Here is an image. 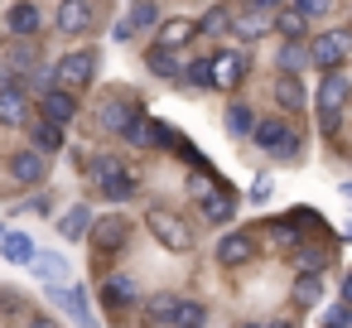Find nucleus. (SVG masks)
<instances>
[{"instance_id":"f8f14e48","label":"nucleus","mask_w":352,"mask_h":328,"mask_svg":"<svg viewBox=\"0 0 352 328\" xmlns=\"http://www.w3.org/2000/svg\"><path fill=\"white\" fill-rule=\"evenodd\" d=\"M44 116L49 121H73L78 116V102H73V87H54V92H44Z\"/></svg>"},{"instance_id":"ddd939ff","label":"nucleus","mask_w":352,"mask_h":328,"mask_svg":"<svg viewBox=\"0 0 352 328\" xmlns=\"http://www.w3.org/2000/svg\"><path fill=\"white\" fill-rule=\"evenodd\" d=\"M10 174H15L20 184H44V155H39V150H20V155L10 160Z\"/></svg>"},{"instance_id":"a211bd4d","label":"nucleus","mask_w":352,"mask_h":328,"mask_svg":"<svg viewBox=\"0 0 352 328\" xmlns=\"http://www.w3.org/2000/svg\"><path fill=\"white\" fill-rule=\"evenodd\" d=\"M275 102L289 107V111H304V87H299L294 73H280V78H275Z\"/></svg>"},{"instance_id":"cd10ccee","label":"nucleus","mask_w":352,"mask_h":328,"mask_svg":"<svg viewBox=\"0 0 352 328\" xmlns=\"http://www.w3.org/2000/svg\"><path fill=\"white\" fill-rule=\"evenodd\" d=\"M54 299H58V309H63V314H73V318H87V299H82V289H68V285H63Z\"/></svg>"},{"instance_id":"412c9836","label":"nucleus","mask_w":352,"mask_h":328,"mask_svg":"<svg viewBox=\"0 0 352 328\" xmlns=\"http://www.w3.org/2000/svg\"><path fill=\"white\" fill-rule=\"evenodd\" d=\"M30 135H34V150H39V155H49V150H58V145H63V126H58V121H49V116H44V121H34V131H30Z\"/></svg>"},{"instance_id":"f257e3e1","label":"nucleus","mask_w":352,"mask_h":328,"mask_svg":"<svg viewBox=\"0 0 352 328\" xmlns=\"http://www.w3.org/2000/svg\"><path fill=\"white\" fill-rule=\"evenodd\" d=\"M347 78L338 68L323 73V87H318V121H323V135H338V121H342V107H347Z\"/></svg>"},{"instance_id":"58836bf2","label":"nucleus","mask_w":352,"mask_h":328,"mask_svg":"<svg viewBox=\"0 0 352 328\" xmlns=\"http://www.w3.org/2000/svg\"><path fill=\"white\" fill-rule=\"evenodd\" d=\"M6 83H10V68H6V63H0V87H6Z\"/></svg>"},{"instance_id":"6e6552de","label":"nucleus","mask_w":352,"mask_h":328,"mask_svg":"<svg viewBox=\"0 0 352 328\" xmlns=\"http://www.w3.org/2000/svg\"><path fill=\"white\" fill-rule=\"evenodd\" d=\"M92 241H97V251H116L121 241H126V232H131V222L126 217H92Z\"/></svg>"},{"instance_id":"a878e982","label":"nucleus","mask_w":352,"mask_h":328,"mask_svg":"<svg viewBox=\"0 0 352 328\" xmlns=\"http://www.w3.org/2000/svg\"><path fill=\"white\" fill-rule=\"evenodd\" d=\"M251 126H256V111L236 102V107L227 111V131H232V135H251Z\"/></svg>"},{"instance_id":"39448f33","label":"nucleus","mask_w":352,"mask_h":328,"mask_svg":"<svg viewBox=\"0 0 352 328\" xmlns=\"http://www.w3.org/2000/svg\"><path fill=\"white\" fill-rule=\"evenodd\" d=\"M251 135H256V145H261V150L294 160V145H299V135H294L285 121H275V116H270V121H256V126H251Z\"/></svg>"},{"instance_id":"5701e85b","label":"nucleus","mask_w":352,"mask_h":328,"mask_svg":"<svg viewBox=\"0 0 352 328\" xmlns=\"http://www.w3.org/2000/svg\"><path fill=\"white\" fill-rule=\"evenodd\" d=\"M10 34H20V39L39 34V10L30 6V0H25V6H15V10H10Z\"/></svg>"},{"instance_id":"473e14b6","label":"nucleus","mask_w":352,"mask_h":328,"mask_svg":"<svg viewBox=\"0 0 352 328\" xmlns=\"http://www.w3.org/2000/svg\"><path fill=\"white\" fill-rule=\"evenodd\" d=\"M265 15H270V10H256V15H246V20H236V30H241V39H261V34H265Z\"/></svg>"},{"instance_id":"4be33fe9","label":"nucleus","mask_w":352,"mask_h":328,"mask_svg":"<svg viewBox=\"0 0 352 328\" xmlns=\"http://www.w3.org/2000/svg\"><path fill=\"white\" fill-rule=\"evenodd\" d=\"M87 227H92V208H87V203H78V208H68V212H63V222H58V232H63L68 241H78V237H82Z\"/></svg>"},{"instance_id":"4c0bfd02","label":"nucleus","mask_w":352,"mask_h":328,"mask_svg":"<svg viewBox=\"0 0 352 328\" xmlns=\"http://www.w3.org/2000/svg\"><path fill=\"white\" fill-rule=\"evenodd\" d=\"M256 10H280V0H251Z\"/></svg>"},{"instance_id":"aec40b11","label":"nucleus","mask_w":352,"mask_h":328,"mask_svg":"<svg viewBox=\"0 0 352 328\" xmlns=\"http://www.w3.org/2000/svg\"><path fill=\"white\" fill-rule=\"evenodd\" d=\"M0 251H6V261H15V265H30L34 241H30V237H20V232H0Z\"/></svg>"},{"instance_id":"72a5a7b5","label":"nucleus","mask_w":352,"mask_h":328,"mask_svg":"<svg viewBox=\"0 0 352 328\" xmlns=\"http://www.w3.org/2000/svg\"><path fill=\"white\" fill-rule=\"evenodd\" d=\"M280 63H285V68H289V73H299V68H304V63H309V54H304V49H299V44H294V39H289V44H285V54H280Z\"/></svg>"},{"instance_id":"e433bc0d","label":"nucleus","mask_w":352,"mask_h":328,"mask_svg":"<svg viewBox=\"0 0 352 328\" xmlns=\"http://www.w3.org/2000/svg\"><path fill=\"white\" fill-rule=\"evenodd\" d=\"M294 10L309 20V15H323V10H328V0H294Z\"/></svg>"},{"instance_id":"0eeeda50","label":"nucleus","mask_w":352,"mask_h":328,"mask_svg":"<svg viewBox=\"0 0 352 328\" xmlns=\"http://www.w3.org/2000/svg\"><path fill=\"white\" fill-rule=\"evenodd\" d=\"M256 251H261V246H256L251 232H232V237L217 241V261H222V265H246V261H256Z\"/></svg>"},{"instance_id":"2eb2a0df","label":"nucleus","mask_w":352,"mask_h":328,"mask_svg":"<svg viewBox=\"0 0 352 328\" xmlns=\"http://www.w3.org/2000/svg\"><path fill=\"white\" fill-rule=\"evenodd\" d=\"M121 135H126V145H140V150H150V145H155V140H164L169 131H164V126H155V121H145V116H135V121H131Z\"/></svg>"},{"instance_id":"c9c22d12","label":"nucleus","mask_w":352,"mask_h":328,"mask_svg":"<svg viewBox=\"0 0 352 328\" xmlns=\"http://www.w3.org/2000/svg\"><path fill=\"white\" fill-rule=\"evenodd\" d=\"M184 83H188V87H212V83H208V63H188Z\"/></svg>"},{"instance_id":"7ed1b4c3","label":"nucleus","mask_w":352,"mask_h":328,"mask_svg":"<svg viewBox=\"0 0 352 328\" xmlns=\"http://www.w3.org/2000/svg\"><path fill=\"white\" fill-rule=\"evenodd\" d=\"M347 54H352L347 30H323V34L314 39V49H309V63L328 73V68H342V63H347Z\"/></svg>"},{"instance_id":"2f4dec72","label":"nucleus","mask_w":352,"mask_h":328,"mask_svg":"<svg viewBox=\"0 0 352 328\" xmlns=\"http://www.w3.org/2000/svg\"><path fill=\"white\" fill-rule=\"evenodd\" d=\"M227 25H232V15H227V10H208V15H203V25H198V34H227Z\"/></svg>"},{"instance_id":"dca6fc26","label":"nucleus","mask_w":352,"mask_h":328,"mask_svg":"<svg viewBox=\"0 0 352 328\" xmlns=\"http://www.w3.org/2000/svg\"><path fill=\"white\" fill-rule=\"evenodd\" d=\"M193 34H198L193 20H164V25H160V49H184Z\"/></svg>"},{"instance_id":"423d86ee","label":"nucleus","mask_w":352,"mask_h":328,"mask_svg":"<svg viewBox=\"0 0 352 328\" xmlns=\"http://www.w3.org/2000/svg\"><path fill=\"white\" fill-rule=\"evenodd\" d=\"M241 78H246V58H241V54H217V58L208 63V83L222 87V92H232Z\"/></svg>"},{"instance_id":"c85d7f7f","label":"nucleus","mask_w":352,"mask_h":328,"mask_svg":"<svg viewBox=\"0 0 352 328\" xmlns=\"http://www.w3.org/2000/svg\"><path fill=\"white\" fill-rule=\"evenodd\" d=\"M203 318H208V309H203V304H193V299H174L169 323H203Z\"/></svg>"},{"instance_id":"f3484780","label":"nucleus","mask_w":352,"mask_h":328,"mask_svg":"<svg viewBox=\"0 0 352 328\" xmlns=\"http://www.w3.org/2000/svg\"><path fill=\"white\" fill-rule=\"evenodd\" d=\"M30 265H34V275H39V280H49V285H63V280H68V261H63V256H54V251L30 256Z\"/></svg>"},{"instance_id":"393cba45","label":"nucleus","mask_w":352,"mask_h":328,"mask_svg":"<svg viewBox=\"0 0 352 328\" xmlns=\"http://www.w3.org/2000/svg\"><path fill=\"white\" fill-rule=\"evenodd\" d=\"M155 20H160V10H155V0H135V10H131L126 30H131V34H140V30H150Z\"/></svg>"},{"instance_id":"4468645a","label":"nucleus","mask_w":352,"mask_h":328,"mask_svg":"<svg viewBox=\"0 0 352 328\" xmlns=\"http://www.w3.org/2000/svg\"><path fill=\"white\" fill-rule=\"evenodd\" d=\"M198 198H203V217H208V222H227V217L236 212V203H232L227 193L208 188V184H198Z\"/></svg>"},{"instance_id":"9d476101","label":"nucleus","mask_w":352,"mask_h":328,"mask_svg":"<svg viewBox=\"0 0 352 328\" xmlns=\"http://www.w3.org/2000/svg\"><path fill=\"white\" fill-rule=\"evenodd\" d=\"M58 30H63V34H87V30H92L87 0H63V6H58Z\"/></svg>"},{"instance_id":"bb28decb","label":"nucleus","mask_w":352,"mask_h":328,"mask_svg":"<svg viewBox=\"0 0 352 328\" xmlns=\"http://www.w3.org/2000/svg\"><path fill=\"white\" fill-rule=\"evenodd\" d=\"M131 294H135V285H131V280H107V289H102V299H107L111 309H126V304H131Z\"/></svg>"},{"instance_id":"f03ea898","label":"nucleus","mask_w":352,"mask_h":328,"mask_svg":"<svg viewBox=\"0 0 352 328\" xmlns=\"http://www.w3.org/2000/svg\"><path fill=\"white\" fill-rule=\"evenodd\" d=\"M150 232H155V241L160 246H169V251H188L193 246V227L174 212V208H150Z\"/></svg>"},{"instance_id":"7c9ffc66","label":"nucleus","mask_w":352,"mask_h":328,"mask_svg":"<svg viewBox=\"0 0 352 328\" xmlns=\"http://www.w3.org/2000/svg\"><path fill=\"white\" fill-rule=\"evenodd\" d=\"M275 30H280L285 39H299V34H304V15H299V10H280V15H275Z\"/></svg>"},{"instance_id":"6ab92c4d","label":"nucleus","mask_w":352,"mask_h":328,"mask_svg":"<svg viewBox=\"0 0 352 328\" xmlns=\"http://www.w3.org/2000/svg\"><path fill=\"white\" fill-rule=\"evenodd\" d=\"M0 121H6V126H20L25 121V92L20 87H0Z\"/></svg>"},{"instance_id":"f704fd0d","label":"nucleus","mask_w":352,"mask_h":328,"mask_svg":"<svg viewBox=\"0 0 352 328\" xmlns=\"http://www.w3.org/2000/svg\"><path fill=\"white\" fill-rule=\"evenodd\" d=\"M169 314H174V294H164V299L150 304V323H169Z\"/></svg>"},{"instance_id":"9b49d317","label":"nucleus","mask_w":352,"mask_h":328,"mask_svg":"<svg viewBox=\"0 0 352 328\" xmlns=\"http://www.w3.org/2000/svg\"><path fill=\"white\" fill-rule=\"evenodd\" d=\"M135 116H140V107L131 97H107V107H102V126L107 131H126Z\"/></svg>"},{"instance_id":"b1692460","label":"nucleus","mask_w":352,"mask_h":328,"mask_svg":"<svg viewBox=\"0 0 352 328\" xmlns=\"http://www.w3.org/2000/svg\"><path fill=\"white\" fill-rule=\"evenodd\" d=\"M289 294H294V304H299V309H314V304L323 299V280H318V275H299Z\"/></svg>"},{"instance_id":"c756f323","label":"nucleus","mask_w":352,"mask_h":328,"mask_svg":"<svg viewBox=\"0 0 352 328\" xmlns=\"http://www.w3.org/2000/svg\"><path fill=\"white\" fill-rule=\"evenodd\" d=\"M150 73H155V78H174V73H179L174 49H160V44H155V54H150Z\"/></svg>"},{"instance_id":"1a4fd4ad","label":"nucleus","mask_w":352,"mask_h":328,"mask_svg":"<svg viewBox=\"0 0 352 328\" xmlns=\"http://www.w3.org/2000/svg\"><path fill=\"white\" fill-rule=\"evenodd\" d=\"M92 68H97L92 54H68V58L58 63V83H63V87H87V83H92Z\"/></svg>"},{"instance_id":"20e7f679","label":"nucleus","mask_w":352,"mask_h":328,"mask_svg":"<svg viewBox=\"0 0 352 328\" xmlns=\"http://www.w3.org/2000/svg\"><path fill=\"white\" fill-rule=\"evenodd\" d=\"M92 184L107 193V198H131L135 193V174L126 169V164H116V160H92Z\"/></svg>"}]
</instances>
